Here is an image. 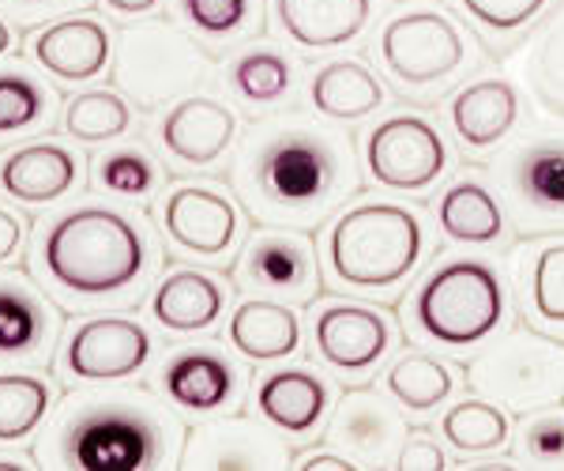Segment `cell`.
Returning <instances> with one entry per match:
<instances>
[{
  "mask_svg": "<svg viewBox=\"0 0 564 471\" xmlns=\"http://www.w3.org/2000/svg\"><path fill=\"white\" fill-rule=\"evenodd\" d=\"M26 53L61 84H87L109 68L113 39H109V26L95 15H61L31 34Z\"/></svg>",
  "mask_w": 564,
  "mask_h": 471,
  "instance_id": "4fadbf2b",
  "label": "cell"
},
{
  "mask_svg": "<svg viewBox=\"0 0 564 471\" xmlns=\"http://www.w3.org/2000/svg\"><path fill=\"white\" fill-rule=\"evenodd\" d=\"M95 181L113 196H148L159 185V167L140 148H117L98 159Z\"/></svg>",
  "mask_w": 564,
  "mask_h": 471,
  "instance_id": "d590c367",
  "label": "cell"
},
{
  "mask_svg": "<svg viewBox=\"0 0 564 471\" xmlns=\"http://www.w3.org/2000/svg\"><path fill=\"white\" fill-rule=\"evenodd\" d=\"M463 12L478 26L494 34H512L520 26L534 23L550 8V0H459Z\"/></svg>",
  "mask_w": 564,
  "mask_h": 471,
  "instance_id": "ab89813d",
  "label": "cell"
},
{
  "mask_svg": "<svg viewBox=\"0 0 564 471\" xmlns=\"http://www.w3.org/2000/svg\"><path fill=\"white\" fill-rule=\"evenodd\" d=\"M177 422L143 388L72 393L39 460L79 471H143L174 460Z\"/></svg>",
  "mask_w": 564,
  "mask_h": 471,
  "instance_id": "7a4b0ae2",
  "label": "cell"
},
{
  "mask_svg": "<svg viewBox=\"0 0 564 471\" xmlns=\"http://www.w3.org/2000/svg\"><path fill=\"white\" fill-rule=\"evenodd\" d=\"M159 140L181 167H215L238 140V114L207 95H185L159 121Z\"/></svg>",
  "mask_w": 564,
  "mask_h": 471,
  "instance_id": "2e32d148",
  "label": "cell"
},
{
  "mask_svg": "<svg viewBox=\"0 0 564 471\" xmlns=\"http://www.w3.org/2000/svg\"><path fill=\"white\" fill-rule=\"evenodd\" d=\"M188 26L207 39H234L257 20V0H177Z\"/></svg>",
  "mask_w": 564,
  "mask_h": 471,
  "instance_id": "74e56055",
  "label": "cell"
},
{
  "mask_svg": "<svg viewBox=\"0 0 564 471\" xmlns=\"http://www.w3.org/2000/svg\"><path fill=\"white\" fill-rule=\"evenodd\" d=\"M12 50H15V31H12V23L0 15V57H8Z\"/></svg>",
  "mask_w": 564,
  "mask_h": 471,
  "instance_id": "bcb514c9",
  "label": "cell"
},
{
  "mask_svg": "<svg viewBox=\"0 0 564 471\" xmlns=\"http://www.w3.org/2000/svg\"><path fill=\"white\" fill-rule=\"evenodd\" d=\"M162 231L177 249L218 260L234 249L241 231L238 204L215 185H177L162 201Z\"/></svg>",
  "mask_w": 564,
  "mask_h": 471,
  "instance_id": "7c38bea8",
  "label": "cell"
},
{
  "mask_svg": "<svg viewBox=\"0 0 564 471\" xmlns=\"http://www.w3.org/2000/svg\"><path fill=\"white\" fill-rule=\"evenodd\" d=\"M275 20L302 50H335L372 20V0H275Z\"/></svg>",
  "mask_w": 564,
  "mask_h": 471,
  "instance_id": "7402d4cb",
  "label": "cell"
},
{
  "mask_svg": "<svg viewBox=\"0 0 564 471\" xmlns=\"http://www.w3.org/2000/svg\"><path fill=\"white\" fill-rule=\"evenodd\" d=\"M436 223L459 246H494L505 234V207L478 181H452L436 201Z\"/></svg>",
  "mask_w": 564,
  "mask_h": 471,
  "instance_id": "83f0119b",
  "label": "cell"
},
{
  "mask_svg": "<svg viewBox=\"0 0 564 471\" xmlns=\"http://www.w3.org/2000/svg\"><path fill=\"white\" fill-rule=\"evenodd\" d=\"M234 351L249 362H279L290 358L302 347V321L290 306L271 302V298H245L230 317Z\"/></svg>",
  "mask_w": 564,
  "mask_h": 471,
  "instance_id": "d4e9b609",
  "label": "cell"
},
{
  "mask_svg": "<svg viewBox=\"0 0 564 471\" xmlns=\"http://www.w3.org/2000/svg\"><path fill=\"white\" fill-rule=\"evenodd\" d=\"M531 310L542 324H553V329H564V242L561 246H545L539 257H534L531 268Z\"/></svg>",
  "mask_w": 564,
  "mask_h": 471,
  "instance_id": "8d00e7d4",
  "label": "cell"
},
{
  "mask_svg": "<svg viewBox=\"0 0 564 471\" xmlns=\"http://www.w3.org/2000/svg\"><path fill=\"white\" fill-rule=\"evenodd\" d=\"M61 125H65V136L79 143H106L129 132L132 106L117 90H79L76 98H68Z\"/></svg>",
  "mask_w": 564,
  "mask_h": 471,
  "instance_id": "1f68e13d",
  "label": "cell"
},
{
  "mask_svg": "<svg viewBox=\"0 0 564 471\" xmlns=\"http://www.w3.org/2000/svg\"><path fill=\"white\" fill-rule=\"evenodd\" d=\"M422 220L403 204L372 201L343 212L327 234V265L350 291H388L422 265Z\"/></svg>",
  "mask_w": 564,
  "mask_h": 471,
  "instance_id": "277c9868",
  "label": "cell"
},
{
  "mask_svg": "<svg viewBox=\"0 0 564 471\" xmlns=\"http://www.w3.org/2000/svg\"><path fill=\"white\" fill-rule=\"evenodd\" d=\"M380 57L406 87H433L456 76L467 61V39L444 12L411 8L395 15L380 34Z\"/></svg>",
  "mask_w": 564,
  "mask_h": 471,
  "instance_id": "9c48e42d",
  "label": "cell"
},
{
  "mask_svg": "<svg viewBox=\"0 0 564 471\" xmlns=\"http://www.w3.org/2000/svg\"><path fill=\"white\" fill-rule=\"evenodd\" d=\"M181 468H218V471H249V468H286L290 449L271 430L252 419H215L188 430L181 446Z\"/></svg>",
  "mask_w": 564,
  "mask_h": 471,
  "instance_id": "5bb4252c",
  "label": "cell"
},
{
  "mask_svg": "<svg viewBox=\"0 0 564 471\" xmlns=\"http://www.w3.org/2000/svg\"><path fill=\"white\" fill-rule=\"evenodd\" d=\"M79 181V156L65 143L39 140L0 159V193L15 204L45 207L68 196Z\"/></svg>",
  "mask_w": 564,
  "mask_h": 471,
  "instance_id": "d6986e66",
  "label": "cell"
},
{
  "mask_svg": "<svg viewBox=\"0 0 564 471\" xmlns=\"http://www.w3.org/2000/svg\"><path fill=\"white\" fill-rule=\"evenodd\" d=\"M366 167L372 181L391 193H425L448 170V148L433 121L417 114H395L369 132Z\"/></svg>",
  "mask_w": 564,
  "mask_h": 471,
  "instance_id": "8fae6325",
  "label": "cell"
},
{
  "mask_svg": "<svg viewBox=\"0 0 564 471\" xmlns=\"http://www.w3.org/2000/svg\"><path fill=\"white\" fill-rule=\"evenodd\" d=\"M520 68L531 87L534 103L542 106L553 121H564V4L553 8L545 20L534 26V34L520 50Z\"/></svg>",
  "mask_w": 564,
  "mask_h": 471,
  "instance_id": "f1b7e54d",
  "label": "cell"
},
{
  "mask_svg": "<svg viewBox=\"0 0 564 471\" xmlns=\"http://www.w3.org/2000/svg\"><path fill=\"white\" fill-rule=\"evenodd\" d=\"M470 385L494 404L539 411L564 396V347L520 329L470 362Z\"/></svg>",
  "mask_w": 564,
  "mask_h": 471,
  "instance_id": "ba28073f",
  "label": "cell"
},
{
  "mask_svg": "<svg viewBox=\"0 0 564 471\" xmlns=\"http://www.w3.org/2000/svg\"><path fill=\"white\" fill-rule=\"evenodd\" d=\"M297 468L302 471H354L358 464H354L347 452H308Z\"/></svg>",
  "mask_w": 564,
  "mask_h": 471,
  "instance_id": "ee69618b",
  "label": "cell"
},
{
  "mask_svg": "<svg viewBox=\"0 0 564 471\" xmlns=\"http://www.w3.org/2000/svg\"><path fill=\"white\" fill-rule=\"evenodd\" d=\"M241 279L257 291H271L294 302H308L316 295V253L308 234L290 226H271L245 246Z\"/></svg>",
  "mask_w": 564,
  "mask_h": 471,
  "instance_id": "e0dca14e",
  "label": "cell"
},
{
  "mask_svg": "<svg viewBox=\"0 0 564 471\" xmlns=\"http://www.w3.org/2000/svg\"><path fill=\"white\" fill-rule=\"evenodd\" d=\"M102 4L117 15H148L162 4V0H102Z\"/></svg>",
  "mask_w": 564,
  "mask_h": 471,
  "instance_id": "f6af8a7d",
  "label": "cell"
},
{
  "mask_svg": "<svg viewBox=\"0 0 564 471\" xmlns=\"http://www.w3.org/2000/svg\"><path fill=\"white\" fill-rule=\"evenodd\" d=\"M162 393L181 411H218V407H226L238 396V370H234L230 358L212 347L181 351L162 366Z\"/></svg>",
  "mask_w": 564,
  "mask_h": 471,
  "instance_id": "44dd1931",
  "label": "cell"
},
{
  "mask_svg": "<svg viewBox=\"0 0 564 471\" xmlns=\"http://www.w3.org/2000/svg\"><path fill=\"white\" fill-rule=\"evenodd\" d=\"M500 207L523 238L564 234V129L539 125L489 167Z\"/></svg>",
  "mask_w": 564,
  "mask_h": 471,
  "instance_id": "52a82bcc",
  "label": "cell"
},
{
  "mask_svg": "<svg viewBox=\"0 0 564 471\" xmlns=\"http://www.w3.org/2000/svg\"><path fill=\"white\" fill-rule=\"evenodd\" d=\"M230 79L238 95L249 98V103H279L294 84V68L275 50H249L234 61Z\"/></svg>",
  "mask_w": 564,
  "mask_h": 471,
  "instance_id": "e575fe53",
  "label": "cell"
},
{
  "mask_svg": "<svg viewBox=\"0 0 564 471\" xmlns=\"http://www.w3.org/2000/svg\"><path fill=\"white\" fill-rule=\"evenodd\" d=\"M384 385L406 411H436V407L456 393L452 370L444 366L441 358L422 355V351L391 362L388 374H384Z\"/></svg>",
  "mask_w": 564,
  "mask_h": 471,
  "instance_id": "4dcf8cb0",
  "label": "cell"
},
{
  "mask_svg": "<svg viewBox=\"0 0 564 471\" xmlns=\"http://www.w3.org/2000/svg\"><path fill=\"white\" fill-rule=\"evenodd\" d=\"M327 404H332L327 385L305 366L275 370L257 385L260 419L282 433H294V438H305V433L321 427Z\"/></svg>",
  "mask_w": 564,
  "mask_h": 471,
  "instance_id": "603a6c76",
  "label": "cell"
},
{
  "mask_svg": "<svg viewBox=\"0 0 564 471\" xmlns=\"http://www.w3.org/2000/svg\"><path fill=\"white\" fill-rule=\"evenodd\" d=\"M45 283L72 298H113L148 271V238L132 215L87 204L57 215L34 249Z\"/></svg>",
  "mask_w": 564,
  "mask_h": 471,
  "instance_id": "3957f363",
  "label": "cell"
},
{
  "mask_svg": "<svg viewBox=\"0 0 564 471\" xmlns=\"http://www.w3.org/2000/svg\"><path fill=\"white\" fill-rule=\"evenodd\" d=\"M234 189L257 223L308 231L361 193L354 140L305 114L271 117L245 136Z\"/></svg>",
  "mask_w": 564,
  "mask_h": 471,
  "instance_id": "6da1fadb",
  "label": "cell"
},
{
  "mask_svg": "<svg viewBox=\"0 0 564 471\" xmlns=\"http://www.w3.org/2000/svg\"><path fill=\"white\" fill-rule=\"evenodd\" d=\"M151 332L135 317L98 313L79 321L61 343V370L72 382L113 385L129 382L151 362Z\"/></svg>",
  "mask_w": 564,
  "mask_h": 471,
  "instance_id": "30bf717a",
  "label": "cell"
},
{
  "mask_svg": "<svg viewBox=\"0 0 564 471\" xmlns=\"http://www.w3.org/2000/svg\"><path fill=\"white\" fill-rule=\"evenodd\" d=\"M313 343L332 370H339L343 377H361L384 362L391 347V329L369 306L332 302L316 313Z\"/></svg>",
  "mask_w": 564,
  "mask_h": 471,
  "instance_id": "9a60e30c",
  "label": "cell"
},
{
  "mask_svg": "<svg viewBox=\"0 0 564 471\" xmlns=\"http://www.w3.org/2000/svg\"><path fill=\"white\" fill-rule=\"evenodd\" d=\"M441 433L456 452H497L508 446L512 422L489 400H463L441 419Z\"/></svg>",
  "mask_w": 564,
  "mask_h": 471,
  "instance_id": "d6a6232c",
  "label": "cell"
},
{
  "mask_svg": "<svg viewBox=\"0 0 564 471\" xmlns=\"http://www.w3.org/2000/svg\"><path fill=\"white\" fill-rule=\"evenodd\" d=\"M53 110V95L42 79L26 76L20 68L0 72V140H12L45 125Z\"/></svg>",
  "mask_w": 564,
  "mask_h": 471,
  "instance_id": "836d02e7",
  "label": "cell"
},
{
  "mask_svg": "<svg viewBox=\"0 0 564 471\" xmlns=\"http://www.w3.org/2000/svg\"><path fill=\"white\" fill-rule=\"evenodd\" d=\"M31 460H12V457H0V471H26Z\"/></svg>",
  "mask_w": 564,
  "mask_h": 471,
  "instance_id": "7dc6e473",
  "label": "cell"
},
{
  "mask_svg": "<svg viewBox=\"0 0 564 471\" xmlns=\"http://www.w3.org/2000/svg\"><path fill=\"white\" fill-rule=\"evenodd\" d=\"M308 103L327 121H361L384 106V84L361 61H327L308 79Z\"/></svg>",
  "mask_w": 564,
  "mask_h": 471,
  "instance_id": "484cf974",
  "label": "cell"
},
{
  "mask_svg": "<svg viewBox=\"0 0 564 471\" xmlns=\"http://www.w3.org/2000/svg\"><path fill=\"white\" fill-rule=\"evenodd\" d=\"M403 433H406L403 415L380 393H372V388L343 396L332 422H327L332 446H339L358 468H377L395 460L399 446L406 441Z\"/></svg>",
  "mask_w": 564,
  "mask_h": 471,
  "instance_id": "ac0fdd59",
  "label": "cell"
},
{
  "mask_svg": "<svg viewBox=\"0 0 564 471\" xmlns=\"http://www.w3.org/2000/svg\"><path fill=\"white\" fill-rule=\"evenodd\" d=\"M520 457L539 468H564V407H539L523 422Z\"/></svg>",
  "mask_w": 564,
  "mask_h": 471,
  "instance_id": "f35d334b",
  "label": "cell"
},
{
  "mask_svg": "<svg viewBox=\"0 0 564 471\" xmlns=\"http://www.w3.org/2000/svg\"><path fill=\"white\" fill-rule=\"evenodd\" d=\"M53 407V385L31 370L0 374V446H20L34 438Z\"/></svg>",
  "mask_w": 564,
  "mask_h": 471,
  "instance_id": "f546056e",
  "label": "cell"
},
{
  "mask_svg": "<svg viewBox=\"0 0 564 471\" xmlns=\"http://www.w3.org/2000/svg\"><path fill=\"white\" fill-rule=\"evenodd\" d=\"M505 283L486 260H448L417 287L411 317L422 336L444 347H475L486 343L505 321Z\"/></svg>",
  "mask_w": 564,
  "mask_h": 471,
  "instance_id": "5b68a950",
  "label": "cell"
},
{
  "mask_svg": "<svg viewBox=\"0 0 564 471\" xmlns=\"http://www.w3.org/2000/svg\"><path fill=\"white\" fill-rule=\"evenodd\" d=\"M226 310V287L207 271L177 268L154 287L151 317L166 332H204Z\"/></svg>",
  "mask_w": 564,
  "mask_h": 471,
  "instance_id": "cb8c5ba5",
  "label": "cell"
},
{
  "mask_svg": "<svg viewBox=\"0 0 564 471\" xmlns=\"http://www.w3.org/2000/svg\"><path fill=\"white\" fill-rule=\"evenodd\" d=\"M520 125V90L512 79H475L452 98V129L470 151H489L505 143Z\"/></svg>",
  "mask_w": 564,
  "mask_h": 471,
  "instance_id": "ffe728a7",
  "label": "cell"
},
{
  "mask_svg": "<svg viewBox=\"0 0 564 471\" xmlns=\"http://www.w3.org/2000/svg\"><path fill=\"white\" fill-rule=\"evenodd\" d=\"M87 0H0V8L20 20H45V15L68 12V8H84Z\"/></svg>",
  "mask_w": 564,
  "mask_h": 471,
  "instance_id": "7bdbcfd3",
  "label": "cell"
},
{
  "mask_svg": "<svg viewBox=\"0 0 564 471\" xmlns=\"http://www.w3.org/2000/svg\"><path fill=\"white\" fill-rule=\"evenodd\" d=\"M207 53L170 20H143L121 31L113 53V84L129 103L159 110L181 103L207 79Z\"/></svg>",
  "mask_w": 564,
  "mask_h": 471,
  "instance_id": "8992f818",
  "label": "cell"
},
{
  "mask_svg": "<svg viewBox=\"0 0 564 471\" xmlns=\"http://www.w3.org/2000/svg\"><path fill=\"white\" fill-rule=\"evenodd\" d=\"M23 238H26L23 215H15L12 207L0 204V265H12V260L20 257Z\"/></svg>",
  "mask_w": 564,
  "mask_h": 471,
  "instance_id": "b9f144b4",
  "label": "cell"
},
{
  "mask_svg": "<svg viewBox=\"0 0 564 471\" xmlns=\"http://www.w3.org/2000/svg\"><path fill=\"white\" fill-rule=\"evenodd\" d=\"M395 468H403V471H441V468H448V457H444V449L436 446L433 438L414 433V438H406L403 446H399Z\"/></svg>",
  "mask_w": 564,
  "mask_h": 471,
  "instance_id": "60d3db41",
  "label": "cell"
},
{
  "mask_svg": "<svg viewBox=\"0 0 564 471\" xmlns=\"http://www.w3.org/2000/svg\"><path fill=\"white\" fill-rule=\"evenodd\" d=\"M53 340V310L20 276H0V358H39Z\"/></svg>",
  "mask_w": 564,
  "mask_h": 471,
  "instance_id": "4316f807",
  "label": "cell"
}]
</instances>
